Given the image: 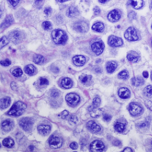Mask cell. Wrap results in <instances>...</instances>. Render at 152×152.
Returning <instances> with one entry per match:
<instances>
[{"label": "cell", "mask_w": 152, "mask_h": 152, "mask_svg": "<svg viewBox=\"0 0 152 152\" xmlns=\"http://www.w3.org/2000/svg\"><path fill=\"white\" fill-rule=\"evenodd\" d=\"M52 39L56 44L63 45L68 40V36L65 31L60 29H56L52 32Z\"/></svg>", "instance_id": "cell-1"}, {"label": "cell", "mask_w": 152, "mask_h": 152, "mask_svg": "<svg viewBox=\"0 0 152 152\" xmlns=\"http://www.w3.org/2000/svg\"><path fill=\"white\" fill-rule=\"evenodd\" d=\"M26 104L21 101H17L13 104V106H11V109L8 112V114L11 117H19L23 112L24 110H26Z\"/></svg>", "instance_id": "cell-2"}, {"label": "cell", "mask_w": 152, "mask_h": 152, "mask_svg": "<svg viewBox=\"0 0 152 152\" xmlns=\"http://www.w3.org/2000/svg\"><path fill=\"white\" fill-rule=\"evenodd\" d=\"M124 37L126 40L129 41H136L139 40V34H138V31L135 28L130 27H129L126 31L125 33H124Z\"/></svg>", "instance_id": "cell-3"}, {"label": "cell", "mask_w": 152, "mask_h": 152, "mask_svg": "<svg viewBox=\"0 0 152 152\" xmlns=\"http://www.w3.org/2000/svg\"><path fill=\"white\" fill-rule=\"evenodd\" d=\"M66 100L72 106H75L80 102V97L75 93H69L66 96Z\"/></svg>", "instance_id": "cell-4"}, {"label": "cell", "mask_w": 152, "mask_h": 152, "mask_svg": "<svg viewBox=\"0 0 152 152\" xmlns=\"http://www.w3.org/2000/svg\"><path fill=\"white\" fill-rule=\"evenodd\" d=\"M24 39V34L19 31H13L9 33V40H11L14 44H18L21 42Z\"/></svg>", "instance_id": "cell-5"}, {"label": "cell", "mask_w": 152, "mask_h": 152, "mask_svg": "<svg viewBox=\"0 0 152 152\" xmlns=\"http://www.w3.org/2000/svg\"><path fill=\"white\" fill-rule=\"evenodd\" d=\"M129 110L130 114L133 116V117L139 116V115L141 114L143 112V108L139 104H137L135 103H131L129 104Z\"/></svg>", "instance_id": "cell-6"}, {"label": "cell", "mask_w": 152, "mask_h": 152, "mask_svg": "<svg viewBox=\"0 0 152 152\" xmlns=\"http://www.w3.org/2000/svg\"><path fill=\"white\" fill-rule=\"evenodd\" d=\"M105 149V145L101 141L95 140L90 145V150L93 152L103 151Z\"/></svg>", "instance_id": "cell-7"}, {"label": "cell", "mask_w": 152, "mask_h": 152, "mask_svg": "<svg viewBox=\"0 0 152 152\" xmlns=\"http://www.w3.org/2000/svg\"><path fill=\"white\" fill-rule=\"evenodd\" d=\"M33 120L31 118H23L19 121V125L24 131H31L33 127Z\"/></svg>", "instance_id": "cell-8"}, {"label": "cell", "mask_w": 152, "mask_h": 152, "mask_svg": "<svg viewBox=\"0 0 152 152\" xmlns=\"http://www.w3.org/2000/svg\"><path fill=\"white\" fill-rule=\"evenodd\" d=\"M91 50L97 56L100 55L104 50V44L101 40H98L96 42L93 43L91 45Z\"/></svg>", "instance_id": "cell-9"}, {"label": "cell", "mask_w": 152, "mask_h": 152, "mask_svg": "<svg viewBox=\"0 0 152 152\" xmlns=\"http://www.w3.org/2000/svg\"><path fill=\"white\" fill-rule=\"evenodd\" d=\"M49 144H50L51 148L57 149L62 145V139L60 137L53 135V136H51V138L49 140Z\"/></svg>", "instance_id": "cell-10"}, {"label": "cell", "mask_w": 152, "mask_h": 152, "mask_svg": "<svg viewBox=\"0 0 152 152\" xmlns=\"http://www.w3.org/2000/svg\"><path fill=\"white\" fill-rule=\"evenodd\" d=\"M74 29L80 33H85L88 31V24L85 21H78L74 24Z\"/></svg>", "instance_id": "cell-11"}, {"label": "cell", "mask_w": 152, "mask_h": 152, "mask_svg": "<svg viewBox=\"0 0 152 152\" xmlns=\"http://www.w3.org/2000/svg\"><path fill=\"white\" fill-rule=\"evenodd\" d=\"M108 44L110 46H112V47H119V46H123V41L121 38L112 35L108 38Z\"/></svg>", "instance_id": "cell-12"}, {"label": "cell", "mask_w": 152, "mask_h": 152, "mask_svg": "<svg viewBox=\"0 0 152 152\" xmlns=\"http://www.w3.org/2000/svg\"><path fill=\"white\" fill-rule=\"evenodd\" d=\"M120 18H121V13L117 9L110 11V13L108 14V15H107L108 20L111 22L118 21L120 19Z\"/></svg>", "instance_id": "cell-13"}, {"label": "cell", "mask_w": 152, "mask_h": 152, "mask_svg": "<svg viewBox=\"0 0 152 152\" xmlns=\"http://www.w3.org/2000/svg\"><path fill=\"white\" fill-rule=\"evenodd\" d=\"M87 128L89 131H90L93 133H97L101 131V128L99 125H97L95 122L89 121L87 123Z\"/></svg>", "instance_id": "cell-14"}, {"label": "cell", "mask_w": 152, "mask_h": 152, "mask_svg": "<svg viewBox=\"0 0 152 152\" xmlns=\"http://www.w3.org/2000/svg\"><path fill=\"white\" fill-rule=\"evenodd\" d=\"M73 63L77 66H84L86 62V58L84 56L78 55L75 56L72 58Z\"/></svg>", "instance_id": "cell-15"}, {"label": "cell", "mask_w": 152, "mask_h": 152, "mask_svg": "<svg viewBox=\"0 0 152 152\" xmlns=\"http://www.w3.org/2000/svg\"><path fill=\"white\" fill-rule=\"evenodd\" d=\"M118 94H119V97L122 99H127V98H129L131 96L130 90L126 88H119Z\"/></svg>", "instance_id": "cell-16"}, {"label": "cell", "mask_w": 152, "mask_h": 152, "mask_svg": "<svg viewBox=\"0 0 152 152\" xmlns=\"http://www.w3.org/2000/svg\"><path fill=\"white\" fill-rule=\"evenodd\" d=\"M38 132L40 134H41L42 135H47L50 133L51 129V127L49 125H40L37 127Z\"/></svg>", "instance_id": "cell-17"}, {"label": "cell", "mask_w": 152, "mask_h": 152, "mask_svg": "<svg viewBox=\"0 0 152 152\" xmlns=\"http://www.w3.org/2000/svg\"><path fill=\"white\" fill-rule=\"evenodd\" d=\"M140 59V56L135 51H131L130 53H128L127 55V60L131 62H137Z\"/></svg>", "instance_id": "cell-18"}, {"label": "cell", "mask_w": 152, "mask_h": 152, "mask_svg": "<svg viewBox=\"0 0 152 152\" xmlns=\"http://www.w3.org/2000/svg\"><path fill=\"white\" fill-rule=\"evenodd\" d=\"M67 15L68 17H70V18H74L75 16L79 15V11H78V9L75 6H71L68 8V9L67 10Z\"/></svg>", "instance_id": "cell-19"}, {"label": "cell", "mask_w": 152, "mask_h": 152, "mask_svg": "<svg viewBox=\"0 0 152 152\" xmlns=\"http://www.w3.org/2000/svg\"><path fill=\"white\" fill-rule=\"evenodd\" d=\"M14 126V123L11 120H5L2 123V128L5 132H9L12 129Z\"/></svg>", "instance_id": "cell-20"}, {"label": "cell", "mask_w": 152, "mask_h": 152, "mask_svg": "<svg viewBox=\"0 0 152 152\" xmlns=\"http://www.w3.org/2000/svg\"><path fill=\"white\" fill-rule=\"evenodd\" d=\"M14 21V19L12 18L11 15H8L5 18V19L4 20V21L2 22V24H1V28L2 29H5L7 28L8 27H9L11 25Z\"/></svg>", "instance_id": "cell-21"}, {"label": "cell", "mask_w": 152, "mask_h": 152, "mask_svg": "<svg viewBox=\"0 0 152 152\" xmlns=\"http://www.w3.org/2000/svg\"><path fill=\"white\" fill-rule=\"evenodd\" d=\"M117 68V63L114 61H110L106 63V69L108 73H112Z\"/></svg>", "instance_id": "cell-22"}, {"label": "cell", "mask_w": 152, "mask_h": 152, "mask_svg": "<svg viewBox=\"0 0 152 152\" xmlns=\"http://www.w3.org/2000/svg\"><path fill=\"white\" fill-rule=\"evenodd\" d=\"M61 85L66 89H69L72 87L73 82L72 81L68 78H62V81H61Z\"/></svg>", "instance_id": "cell-23"}, {"label": "cell", "mask_w": 152, "mask_h": 152, "mask_svg": "<svg viewBox=\"0 0 152 152\" xmlns=\"http://www.w3.org/2000/svg\"><path fill=\"white\" fill-rule=\"evenodd\" d=\"M24 72L26 74L29 75H33L37 72V68L33 65H27L24 68Z\"/></svg>", "instance_id": "cell-24"}, {"label": "cell", "mask_w": 152, "mask_h": 152, "mask_svg": "<svg viewBox=\"0 0 152 152\" xmlns=\"http://www.w3.org/2000/svg\"><path fill=\"white\" fill-rule=\"evenodd\" d=\"M145 83L143 78L141 77H135L132 79V84L135 87H139L143 85Z\"/></svg>", "instance_id": "cell-25"}, {"label": "cell", "mask_w": 152, "mask_h": 152, "mask_svg": "<svg viewBox=\"0 0 152 152\" xmlns=\"http://www.w3.org/2000/svg\"><path fill=\"white\" fill-rule=\"evenodd\" d=\"M114 129L117 132H123L126 129V124L120 121H117L114 124Z\"/></svg>", "instance_id": "cell-26"}, {"label": "cell", "mask_w": 152, "mask_h": 152, "mask_svg": "<svg viewBox=\"0 0 152 152\" xmlns=\"http://www.w3.org/2000/svg\"><path fill=\"white\" fill-rule=\"evenodd\" d=\"M11 103V99L8 97H3L1 99L0 101V106H1V109H5L9 106V104Z\"/></svg>", "instance_id": "cell-27"}, {"label": "cell", "mask_w": 152, "mask_h": 152, "mask_svg": "<svg viewBox=\"0 0 152 152\" xmlns=\"http://www.w3.org/2000/svg\"><path fill=\"white\" fill-rule=\"evenodd\" d=\"M131 5H132V7L135 9H140L144 6V1L141 0H132L131 1Z\"/></svg>", "instance_id": "cell-28"}, {"label": "cell", "mask_w": 152, "mask_h": 152, "mask_svg": "<svg viewBox=\"0 0 152 152\" xmlns=\"http://www.w3.org/2000/svg\"><path fill=\"white\" fill-rule=\"evenodd\" d=\"M92 29L96 32H103L104 30V24L102 22H97L93 25Z\"/></svg>", "instance_id": "cell-29"}, {"label": "cell", "mask_w": 152, "mask_h": 152, "mask_svg": "<svg viewBox=\"0 0 152 152\" xmlns=\"http://www.w3.org/2000/svg\"><path fill=\"white\" fill-rule=\"evenodd\" d=\"M2 145L8 148H12L15 145V141H14L13 139H11V138H7V139H5L3 141H2Z\"/></svg>", "instance_id": "cell-30"}, {"label": "cell", "mask_w": 152, "mask_h": 152, "mask_svg": "<svg viewBox=\"0 0 152 152\" xmlns=\"http://www.w3.org/2000/svg\"><path fill=\"white\" fill-rule=\"evenodd\" d=\"M33 60L36 64H42V63L45 62V59L41 55H35L33 56Z\"/></svg>", "instance_id": "cell-31"}, {"label": "cell", "mask_w": 152, "mask_h": 152, "mask_svg": "<svg viewBox=\"0 0 152 152\" xmlns=\"http://www.w3.org/2000/svg\"><path fill=\"white\" fill-rule=\"evenodd\" d=\"M11 74L15 76V77H20L21 76L22 74H23V72H22L21 68H14L11 70Z\"/></svg>", "instance_id": "cell-32"}, {"label": "cell", "mask_w": 152, "mask_h": 152, "mask_svg": "<svg viewBox=\"0 0 152 152\" xmlns=\"http://www.w3.org/2000/svg\"><path fill=\"white\" fill-rule=\"evenodd\" d=\"M88 110H90V115H91V117H98L101 115V111H100V110H98L97 108L93 109V108H90V107H89Z\"/></svg>", "instance_id": "cell-33"}, {"label": "cell", "mask_w": 152, "mask_h": 152, "mask_svg": "<svg viewBox=\"0 0 152 152\" xmlns=\"http://www.w3.org/2000/svg\"><path fill=\"white\" fill-rule=\"evenodd\" d=\"M144 94L145 95L146 97H152V86L151 85H148L146 87L144 90Z\"/></svg>", "instance_id": "cell-34"}, {"label": "cell", "mask_w": 152, "mask_h": 152, "mask_svg": "<svg viewBox=\"0 0 152 152\" xmlns=\"http://www.w3.org/2000/svg\"><path fill=\"white\" fill-rule=\"evenodd\" d=\"M100 99L99 97H95L94 100H93V104L92 105L90 106V108H93V109H96L98 108V106H100Z\"/></svg>", "instance_id": "cell-35"}, {"label": "cell", "mask_w": 152, "mask_h": 152, "mask_svg": "<svg viewBox=\"0 0 152 152\" xmlns=\"http://www.w3.org/2000/svg\"><path fill=\"white\" fill-rule=\"evenodd\" d=\"M91 79V76L90 75H83L80 76V80L83 84H86L88 82H89Z\"/></svg>", "instance_id": "cell-36"}, {"label": "cell", "mask_w": 152, "mask_h": 152, "mask_svg": "<svg viewBox=\"0 0 152 152\" xmlns=\"http://www.w3.org/2000/svg\"><path fill=\"white\" fill-rule=\"evenodd\" d=\"M9 43V39L7 37L4 36L1 37V40H0V45H1V48L4 47L5 46H6L7 44Z\"/></svg>", "instance_id": "cell-37"}, {"label": "cell", "mask_w": 152, "mask_h": 152, "mask_svg": "<svg viewBox=\"0 0 152 152\" xmlns=\"http://www.w3.org/2000/svg\"><path fill=\"white\" fill-rule=\"evenodd\" d=\"M119 78H121L123 80H126L129 78V73L127 71L124 70L122 71L121 72L119 73V75H118Z\"/></svg>", "instance_id": "cell-38"}, {"label": "cell", "mask_w": 152, "mask_h": 152, "mask_svg": "<svg viewBox=\"0 0 152 152\" xmlns=\"http://www.w3.org/2000/svg\"><path fill=\"white\" fill-rule=\"evenodd\" d=\"M42 26L45 30H50L52 28V24L50 21H44L42 24Z\"/></svg>", "instance_id": "cell-39"}, {"label": "cell", "mask_w": 152, "mask_h": 152, "mask_svg": "<svg viewBox=\"0 0 152 152\" xmlns=\"http://www.w3.org/2000/svg\"><path fill=\"white\" fill-rule=\"evenodd\" d=\"M68 122H69V123L72 124V125H75V124L77 123L78 122L77 117H75V115H72V116H70V117H69Z\"/></svg>", "instance_id": "cell-40"}, {"label": "cell", "mask_w": 152, "mask_h": 152, "mask_svg": "<svg viewBox=\"0 0 152 152\" xmlns=\"http://www.w3.org/2000/svg\"><path fill=\"white\" fill-rule=\"evenodd\" d=\"M68 116V111H67V110H64V111H62V112L59 115V117H60L61 119H66Z\"/></svg>", "instance_id": "cell-41"}, {"label": "cell", "mask_w": 152, "mask_h": 152, "mask_svg": "<svg viewBox=\"0 0 152 152\" xmlns=\"http://www.w3.org/2000/svg\"><path fill=\"white\" fill-rule=\"evenodd\" d=\"M49 84V81L45 78H40V84L41 85H47Z\"/></svg>", "instance_id": "cell-42"}, {"label": "cell", "mask_w": 152, "mask_h": 152, "mask_svg": "<svg viewBox=\"0 0 152 152\" xmlns=\"http://www.w3.org/2000/svg\"><path fill=\"white\" fill-rule=\"evenodd\" d=\"M60 95V91L56 89H53L51 90V96L53 97H56Z\"/></svg>", "instance_id": "cell-43"}, {"label": "cell", "mask_w": 152, "mask_h": 152, "mask_svg": "<svg viewBox=\"0 0 152 152\" xmlns=\"http://www.w3.org/2000/svg\"><path fill=\"white\" fill-rule=\"evenodd\" d=\"M1 65L3 66H9L11 65V61L9 60H5L1 61Z\"/></svg>", "instance_id": "cell-44"}, {"label": "cell", "mask_w": 152, "mask_h": 152, "mask_svg": "<svg viewBox=\"0 0 152 152\" xmlns=\"http://www.w3.org/2000/svg\"><path fill=\"white\" fill-rule=\"evenodd\" d=\"M129 18L131 21L135 19V18H136V14H135V11H131V12H129Z\"/></svg>", "instance_id": "cell-45"}, {"label": "cell", "mask_w": 152, "mask_h": 152, "mask_svg": "<svg viewBox=\"0 0 152 152\" xmlns=\"http://www.w3.org/2000/svg\"><path fill=\"white\" fill-rule=\"evenodd\" d=\"M148 125H149V122H143V123H139V127H141V128H145V127H148Z\"/></svg>", "instance_id": "cell-46"}, {"label": "cell", "mask_w": 152, "mask_h": 152, "mask_svg": "<svg viewBox=\"0 0 152 152\" xmlns=\"http://www.w3.org/2000/svg\"><path fill=\"white\" fill-rule=\"evenodd\" d=\"M44 13L46 14V15H50L51 13H52V9L48 7V8H46L45 10H44Z\"/></svg>", "instance_id": "cell-47"}, {"label": "cell", "mask_w": 152, "mask_h": 152, "mask_svg": "<svg viewBox=\"0 0 152 152\" xmlns=\"http://www.w3.org/2000/svg\"><path fill=\"white\" fill-rule=\"evenodd\" d=\"M70 148L73 150H76L78 148V144L76 142H72L70 144Z\"/></svg>", "instance_id": "cell-48"}, {"label": "cell", "mask_w": 152, "mask_h": 152, "mask_svg": "<svg viewBox=\"0 0 152 152\" xmlns=\"http://www.w3.org/2000/svg\"><path fill=\"white\" fill-rule=\"evenodd\" d=\"M9 2L11 5H12V6L15 7L18 5V3H19L20 2H19V1H11V0H10V1H9Z\"/></svg>", "instance_id": "cell-49"}, {"label": "cell", "mask_w": 152, "mask_h": 152, "mask_svg": "<svg viewBox=\"0 0 152 152\" xmlns=\"http://www.w3.org/2000/svg\"><path fill=\"white\" fill-rule=\"evenodd\" d=\"M110 119H111V116L108 114H105L104 116V120L106 122H109L110 121Z\"/></svg>", "instance_id": "cell-50"}, {"label": "cell", "mask_w": 152, "mask_h": 152, "mask_svg": "<svg viewBox=\"0 0 152 152\" xmlns=\"http://www.w3.org/2000/svg\"><path fill=\"white\" fill-rule=\"evenodd\" d=\"M94 12L96 15H98L100 13V9L98 8V7H95L94 9Z\"/></svg>", "instance_id": "cell-51"}, {"label": "cell", "mask_w": 152, "mask_h": 152, "mask_svg": "<svg viewBox=\"0 0 152 152\" xmlns=\"http://www.w3.org/2000/svg\"><path fill=\"white\" fill-rule=\"evenodd\" d=\"M126 151L133 152V150H132V148H125L123 151V152H126Z\"/></svg>", "instance_id": "cell-52"}, {"label": "cell", "mask_w": 152, "mask_h": 152, "mask_svg": "<svg viewBox=\"0 0 152 152\" xmlns=\"http://www.w3.org/2000/svg\"><path fill=\"white\" fill-rule=\"evenodd\" d=\"M143 76H144V78H147L148 77V72H143Z\"/></svg>", "instance_id": "cell-53"}, {"label": "cell", "mask_w": 152, "mask_h": 152, "mask_svg": "<svg viewBox=\"0 0 152 152\" xmlns=\"http://www.w3.org/2000/svg\"><path fill=\"white\" fill-rule=\"evenodd\" d=\"M106 2H107L106 0H105V1H100V0L99 1V2H100V3H106Z\"/></svg>", "instance_id": "cell-54"}, {"label": "cell", "mask_w": 152, "mask_h": 152, "mask_svg": "<svg viewBox=\"0 0 152 152\" xmlns=\"http://www.w3.org/2000/svg\"><path fill=\"white\" fill-rule=\"evenodd\" d=\"M58 2H66V0H61V1H60V0H59V1H57Z\"/></svg>", "instance_id": "cell-55"}, {"label": "cell", "mask_w": 152, "mask_h": 152, "mask_svg": "<svg viewBox=\"0 0 152 152\" xmlns=\"http://www.w3.org/2000/svg\"><path fill=\"white\" fill-rule=\"evenodd\" d=\"M150 8H151V9H152V2H151V5H150Z\"/></svg>", "instance_id": "cell-56"}, {"label": "cell", "mask_w": 152, "mask_h": 152, "mask_svg": "<svg viewBox=\"0 0 152 152\" xmlns=\"http://www.w3.org/2000/svg\"><path fill=\"white\" fill-rule=\"evenodd\" d=\"M151 146H152V141H151Z\"/></svg>", "instance_id": "cell-57"}, {"label": "cell", "mask_w": 152, "mask_h": 152, "mask_svg": "<svg viewBox=\"0 0 152 152\" xmlns=\"http://www.w3.org/2000/svg\"><path fill=\"white\" fill-rule=\"evenodd\" d=\"M151 80H152V73H151Z\"/></svg>", "instance_id": "cell-58"}, {"label": "cell", "mask_w": 152, "mask_h": 152, "mask_svg": "<svg viewBox=\"0 0 152 152\" xmlns=\"http://www.w3.org/2000/svg\"><path fill=\"white\" fill-rule=\"evenodd\" d=\"M151 46H152V40H151Z\"/></svg>", "instance_id": "cell-59"}, {"label": "cell", "mask_w": 152, "mask_h": 152, "mask_svg": "<svg viewBox=\"0 0 152 152\" xmlns=\"http://www.w3.org/2000/svg\"><path fill=\"white\" fill-rule=\"evenodd\" d=\"M151 28H152V25H151Z\"/></svg>", "instance_id": "cell-60"}]
</instances>
